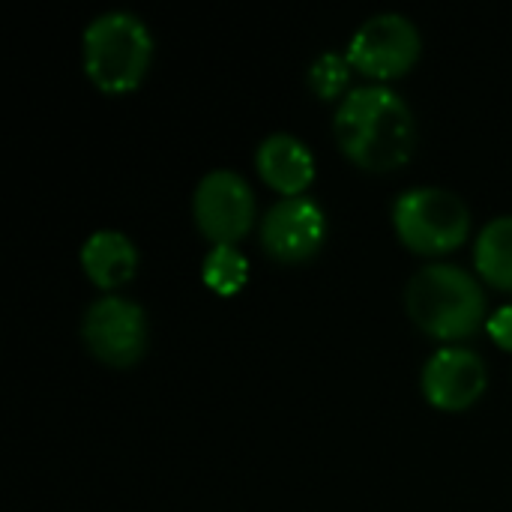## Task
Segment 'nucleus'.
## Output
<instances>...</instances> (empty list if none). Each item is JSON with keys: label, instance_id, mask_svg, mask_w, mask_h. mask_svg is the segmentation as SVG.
Here are the masks:
<instances>
[{"label": "nucleus", "instance_id": "nucleus-1", "mask_svg": "<svg viewBox=\"0 0 512 512\" xmlns=\"http://www.w3.org/2000/svg\"><path fill=\"white\" fill-rule=\"evenodd\" d=\"M333 129L339 147L366 171H393L414 153L417 129L408 102L387 84H363L342 96Z\"/></svg>", "mask_w": 512, "mask_h": 512}, {"label": "nucleus", "instance_id": "nucleus-2", "mask_svg": "<svg viewBox=\"0 0 512 512\" xmlns=\"http://www.w3.org/2000/svg\"><path fill=\"white\" fill-rule=\"evenodd\" d=\"M405 309L423 333L441 342L471 339L489 321L480 282L447 261L426 264L411 276L405 288Z\"/></svg>", "mask_w": 512, "mask_h": 512}, {"label": "nucleus", "instance_id": "nucleus-3", "mask_svg": "<svg viewBox=\"0 0 512 512\" xmlns=\"http://www.w3.org/2000/svg\"><path fill=\"white\" fill-rule=\"evenodd\" d=\"M81 57L87 78L102 93L135 90L153 60L150 27L126 9L96 15L81 36Z\"/></svg>", "mask_w": 512, "mask_h": 512}, {"label": "nucleus", "instance_id": "nucleus-4", "mask_svg": "<svg viewBox=\"0 0 512 512\" xmlns=\"http://www.w3.org/2000/svg\"><path fill=\"white\" fill-rule=\"evenodd\" d=\"M393 228L408 249L420 255H444L468 240L471 213L465 201L450 189L414 186L396 198Z\"/></svg>", "mask_w": 512, "mask_h": 512}, {"label": "nucleus", "instance_id": "nucleus-5", "mask_svg": "<svg viewBox=\"0 0 512 512\" xmlns=\"http://www.w3.org/2000/svg\"><path fill=\"white\" fill-rule=\"evenodd\" d=\"M423 39L402 12H378L360 24L348 42V63L372 81H393L405 75L420 57Z\"/></svg>", "mask_w": 512, "mask_h": 512}, {"label": "nucleus", "instance_id": "nucleus-6", "mask_svg": "<svg viewBox=\"0 0 512 512\" xmlns=\"http://www.w3.org/2000/svg\"><path fill=\"white\" fill-rule=\"evenodd\" d=\"M192 216L213 246H237L255 222V192L237 171L213 168L195 186Z\"/></svg>", "mask_w": 512, "mask_h": 512}, {"label": "nucleus", "instance_id": "nucleus-7", "mask_svg": "<svg viewBox=\"0 0 512 512\" xmlns=\"http://www.w3.org/2000/svg\"><path fill=\"white\" fill-rule=\"evenodd\" d=\"M81 336L87 351L117 369L135 366L147 351V315L120 294H105L84 312Z\"/></svg>", "mask_w": 512, "mask_h": 512}, {"label": "nucleus", "instance_id": "nucleus-8", "mask_svg": "<svg viewBox=\"0 0 512 512\" xmlns=\"http://www.w3.org/2000/svg\"><path fill=\"white\" fill-rule=\"evenodd\" d=\"M327 237V216L318 201L297 195L276 201L261 222V246L282 264L312 258Z\"/></svg>", "mask_w": 512, "mask_h": 512}, {"label": "nucleus", "instance_id": "nucleus-9", "mask_svg": "<svg viewBox=\"0 0 512 512\" xmlns=\"http://www.w3.org/2000/svg\"><path fill=\"white\" fill-rule=\"evenodd\" d=\"M423 396L441 411H468L489 384L486 363L477 351L462 345H444L423 366Z\"/></svg>", "mask_w": 512, "mask_h": 512}, {"label": "nucleus", "instance_id": "nucleus-10", "mask_svg": "<svg viewBox=\"0 0 512 512\" xmlns=\"http://www.w3.org/2000/svg\"><path fill=\"white\" fill-rule=\"evenodd\" d=\"M255 165L264 183L282 198H297L315 180V156L312 150L291 132L267 135L255 150Z\"/></svg>", "mask_w": 512, "mask_h": 512}, {"label": "nucleus", "instance_id": "nucleus-11", "mask_svg": "<svg viewBox=\"0 0 512 512\" xmlns=\"http://www.w3.org/2000/svg\"><path fill=\"white\" fill-rule=\"evenodd\" d=\"M81 267L87 273V279L102 288V291H114L120 285H126L135 270H138V249L135 243L114 228H102L93 231L84 246H81Z\"/></svg>", "mask_w": 512, "mask_h": 512}, {"label": "nucleus", "instance_id": "nucleus-12", "mask_svg": "<svg viewBox=\"0 0 512 512\" xmlns=\"http://www.w3.org/2000/svg\"><path fill=\"white\" fill-rule=\"evenodd\" d=\"M474 261L489 285L512 291V216H495L483 225L474 246Z\"/></svg>", "mask_w": 512, "mask_h": 512}, {"label": "nucleus", "instance_id": "nucleus-13", "mask_svg": "<svg viewBox=\"0 0 512 512\" xmlns=\"http://www.w3.org/2000/svg\"><path fill=\"white\" fill-rule=\"evenodd\" d=\"M201 279L210 291L231 297L249 279V261L237 246H210L201 264Z\"/></svg>", "mask_w": 512, "mask_h": 512}, {"label": "nucleus", "instance_id": "nucleus-14", "mask_svg": "<svg viewBox=\"0 0 512 512\" xmlns=\"http://www.w3.org/2000/svg\"><path fill=\"white\" fill-rule=\"evenodd\" d=\"M348 57H339V54H321L315 63H312V72H309V81H312V87H315V93L318 96H324V99H333V96H339L342 90H345V84H348Z\"/></svg>", "mask_w": 512, "mask_h": 512}, {"label": "nucleus", "instance_id": "nucleus-15", "mask_svg": "<svg viewBox=\"0 0 512 512\" xmlns=\"http://www.w3.org/2000/svg\"><path fill=\"white\" fill-rule=\"evenodd\" d=\"M486 330L495 339V345L512 351V306H501L498 312H492L486 321Z\"/></svg>", "mask_w": 512, "mask_h": 512}]
</instances>
